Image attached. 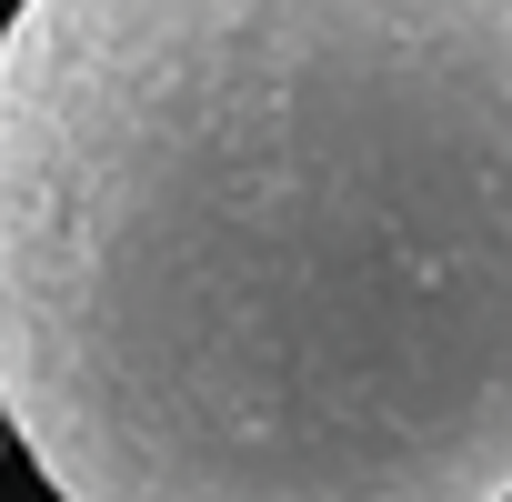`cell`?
Segmentation results:
<instances>
[{"label": "cell", "instance_id": "7a4b0ae2", "mask_svg": "<svg viewBox=\"0 0 512 502\" xmlns=\"http://www.w3.org/2000/svg\"><path fill=\"white\" fill-rule=\"evenodd\" d=\"M0 452H11V432H0Z\"/></svg>", "mask_w": 512, "mask_h": 502}, {"label": "cell", "instance_id": "6da1fadb", "mask_svg": "<svg viewBox=\"0 0 512 502\" xmlns=\"http://www.w3.org/2000/svg\"><path fill=\"white\" fill-rule=\"evenodd\" d=\"M0 432L61 502H512V0H21Z\"/></svg>", "mask_w": 512, "mask_h": 502}]
</instances>
